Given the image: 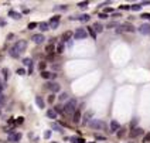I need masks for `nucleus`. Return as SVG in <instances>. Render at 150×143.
I'll list each match as a JSON object with an SVG mask.
<instances>
[{
    "mask_svg": "<svg viewBox=\"0 0 150 143\" xmlns=\"http://www.w3.org/2000/svg\"><path fill=\"white\" fill-rule=\"evenodd\" d=\"M133 31H135V27L130 23H123L118 26V33H133Z\"/></svg>",
    "mask_w": 150,
    "mask_h": 143,
    "instance_id": "obj_1",
    "label": "nucleus"
},
{
    "mask_svg": "<svg viewBox=\"0 0 150 143\" xmlns=\"http://www.w3.org/2000/svg\"><path fill=\"white\" fill-rule=\"evenodd\" d=\"M26 48H27V41H26V40H18L17 43L13 45V50H16L18 54H21Z\"/></svg>",
    "mask_w": 150,
    "mask_h": 143,
    "instance_id": "obj_2",
    "label": "nucleus"
},
{
    "mask_svg": "<svg viewBox=\"0 0 150 143\" xmlns=\"http://www.w3.org/2000/svg\"><path fill=\"white\" fill-rule=\"evenodd\" d=\"M86 35H88V33L85 28H78V30H75V33H72V37L75 40H84L86 38Z\"/></svg>",
    "mask_w": 150,
    "mask_h": 143,
    "instance_id": "obj_3",
    "label": "nucleus"
},
{
    "mask_svg": "<svg viewBox=\"0 0 150 143\" xmlns=\"http://www.w3.org/2000/svg\"><path fill=\"white\" fill-rule=\"evenodd\" d=\"M89 126L92 129H103L105 128V123L102 121H98V119H92V121L89 122Z\"/></svg>",
    "mask_w": 150,
    "mask_h": 143,
    "instance_id": "obj_4",
    "label": "nucleus"
},
{
    "mask_svg": "<svg viewBox=\"0 0 150 143\" xmlns=\"http://www.w3.org/2000/svg\"><path fill=\"white\" fill-rule=\"evenodd\" d=\"M75 108H76V99H70L67 102V106H65L67 112H75Z\"/></svg>",
    "mask_w": 150,
    "mask_h": 143,
    "instance_id": "obj_5",
    "label": "nucleus"
},
{
    "mask_svg": "<svg viewBox=\"0 0 150 143\" xmlns=\"http://www.w3.org/2000/svg\"><path fill=\"white\" fill-rule=\"evenodd\" d=\"M139 33L143 35H149L150 34V23H145L139 27Z\"/></svg>",
    "mask_w": 150,
    "mask_h": 143,
    "instance_id": "obj_6",
    "label": "nucleus"
},
{
    "mask_svg": "<svg viewBox=\"0 0 150 143\" xmlns=\"http://www.w3.org/2000/svg\"><path fill=\"white\" fill-rule=\"evenodd\" d=\"M47 88H48V89L53 92V94H55V92H58L60 89H61V87H60L57 82H50V84H47Z\"/></svg>",
    "mask_w": 150,
    "mask_h": 143,
    "instance_id": "obj_7",
    "label": "nucleus"
},
{
    "mask_svg": "<svg viewBox=\"0 0 150 143\" xmlns=\"http://www.w3.org/2000/svg\"><path fill=\"white\" fill-rule=\"evenodd\" d=\"M109 128H110V130H109V132H112V133H115V132H118V130L120 129V125L118 123V121H110V123H109Z\"/></svg>",
    "mask_w": 150,
    "mask_h": 143,
    "instance_id": "obj_8",
    "label": "nucleus"
},
{
    "mask_svg": "<svg viewBox=\"0 0 150 143\" xmlns=\"http://www.w3.org/2000/svg\"><path fill=\"white\" fill-rule=\"evenodd\" d=\"M31 40H33V41H34L35 44H41V43H44V40H45V37L43 34H34L33 35V37H31Z\"/></svg>",
    "mask_w": 150,
    "mask_h": 143,
    "instance_id": "obj_9",
    "label": "nucleus"
},
{
    "mask_svg": "<svg viewBox=\"0 0 150 143\" xmlns=\"http://www.w3.org/2000/svg\"><path fill=\"white\" fill-rule=\"evenodd\" d=\"M140 135H143V129H142V128H135V129L130 130V138L132 139L137 138V136H140Z\"/></svg>",
    "mask_w": 150,
    "mask_h": 143,
    "instance_id": "obj_10",
    "label": "nucleus"
},
{
    "mask_svg": "<svg viewBox=\"0 0 150 143\" xmlns=\"http://www.w3.org/2000/svg\"><path fill=\"white\" fill-rule=\"evenodd\" d=\"M20 139H21V133H11L9 136V140L10 142H13V143H17Z\"/></svg>",
    "mask_w": 150,
    "mask_h": 143,
    "instance_id": "obj_11",
    "label": "nucleus"
},
{
    "mask_svg": "<svg viewBox=\"0 0 150 143\" xmlns=\"http://www.w3.org/2000/svg\"><path fill=\"white\" fill-rule=\"evenodd\" d=\"M41 77L44 79H50V78H55L57 74H53V72H48V71H41Z\"/></svg>",
    "mask_w": 150,
    "mask_h": 143,
    "instance_id": "obj_12",
    "label": "nucleus"
},
{
    "mask_svg": "<svg viewBox=\"0 0 150 143\" xmlns=\"http://www.w3.org/2000/svg\"><path fill=\"white\" fill-rule=\"evenodd\" d=\"M72 38V31H65L64 34H62V41L61 43H65V41H70Z\"/></svg>",
    "mask_w": 150,
    "mask_h": 143,
    "instance_id": "obj_13",
    "label": "nucleus"
},
{
    "mask_svg": "<svg viewBox=\"0 0 150 143\" xmlns=\"http://www.w3.org/2000/svg\"><path fill=\"white\" fill-rule=\"evenodd\" d=\"M72 121H74V123H79V121H81V112H79V111H75V112H74Z\"/></svg>",
    "mask_w": 150,
    "mask_h": 143,
    "instance_id": "obj_14",
    "label": "nucleus"
},
{
    "mask_svg": "<svg viewBox=\"0 0 150 143\" xmlns=\"http://www.w3.org/2000/svg\"><path fill=\"white\" fill-rule=\"evenodd\" d=\"M35 104H37V106H38V108H44V101H43V98H41V96H35Z\"/></svg>",
    "mask_w": 150,
    "mask_h": 143,
    "instance_id": "obj_15",
    "label": "nucleus"
},
{
    "mask_svg": "<svg viewBox=\"0 0 150 143\" xmlns=\"http://www.w3.org/2000/svg\"><path fill=\"white\" fill-rule=\"evenodd\" d=\"M89 18H91L89 14H81L79 17H76V20H79V21H82V23H86V21H89Z\"/></svg>",
    "mask_w": 150,
    "mask_h": 143,
    "instance_id": "obj_16",
    "label": "nucleus"
},
{
    "mask_svg": "<svg viewBox=\"0 0 150 143\" xmlns=\"http://www.w3.org/2000/svg\"><path fill=\"white\" fill-rule=\"evenodd\" d=\"M92 30L95 31V33H96V31H98V33H101V31L103 30V26H102L101 23H95V24H93V27H92Z\"/></svg>",
    "mask_w": 150,
    "mask_h": 143,
    "instance_id": "obj_17",
    "label": "nucleus"
},
{
    "mask_svg": "<svg viewBox=\"0 0 150 143\" xmlns=\"http://www.w3.org/2000/svg\"><path fill=\"white\" fill-rule=\"evenodd\" d=\"M9 16H10V17H13V18H16V20L21 18V14L17 13V11H14V10H10V11H9Z\"/></svg>",
    "mask_w": 150,
    "mask_h": 143,
    "instance_id": "obj_18",
    "label": "nucleus"
},
{
    "mask_svg": "<svg viewBox=\"0 0 150 143\" xmlns=\"http://www.w3.org/2000/svg\"><path fill=\"white\" fill-rule=\"evenodd\" d=\"M38 27H40V30H41V31H47V30H50L48 23H45V21H41L40 24H38Z\"/></svg>",
    "mask_w": 150,
    "mask_h": 143,
    "instance_id": "obj_19",
    "label": "nucleus"
},
{
    "mask_svg": "<svg viewBox=\"0 0 150 143\" xmlns=\"http://www.w3.org/2000/svg\"><path fill=\"white\" fill-rule=\"evenodd\" d=\"M47 116H48L50 119H57V113L54 112V109H48V111H47Z\"/></svg>",
    "mask_w": 150,
    "mask_h": 143,
    "instance_id": "obj_20",
    "label": "nucleus"
},
{
    "mask_svg": "<svg viewBox=\"0 0 150 143\" xmlns=\"http://www.w3.org/2000/svg\"><path fill=\"white\" fill-rule=\"evenodd\" d=\"M91 116H92V112H88V113H85V115H84V123H85V125L92 121V119H91Z\"/></svg>",
    "mask_w": 150,
    "mask_h": 143,
    "instance_id": "obj_21",
    "label": "nucleus"
},
{
    "mask_svg": "<svg viewBox=\"0 0 150 143\" xmlns=\"http://www.w3.org/2000/svg\"><path fill=\"white\" fill-rule=\"evenodd\" d=\"M23 64L26 65V67H28V68H33V61H31L30 58H24V60H23Z\"/></svg>",
    "mask_w": 150,
    "mask_h": 143,
    "instance_id": "obj_22",
    "label": "nucleus"
},
{
    "mask_svg": "<svg viewBox=\"0 0 150 143\" xmlns=\"http://www.w3.org/2000/svg\"><path fill=\"white\" fill-rule=\"evenodd\" d=\"M58 99L61 101V102H64V101H68V94H67V92H62V94H60Z\"/></svg>",
    "mask_w": 150,
    "mask_h": 143,
    "instance_id": "obj_23",
    "label": "nucleus"
},
{
    "mask_svg": "<svg viewBox=\"0 0 150 143\" xmlns=\"http://www.w3.org/2000/svg\"><path fill=\"white\" fill-rule=\"evenodd\" d=\"M9 54H10V57H13V58H18V55H20V54L16 51V50H13V48H10Z\"/></svg>",
    "mask_w": 150,
    "mask_h": 143,
    "instance_id": "obj_24",
    "label": "nucleus"
},
{
    "mask_svg": "<svg viewBox=\"0 0 150 143\" xmlns=\"http://www.w3.org/2000/svg\"><path fill=\"white\" fill-rule=\"evenodd\" d=\"M64 50H65V45H64V43H60L57 45V52H60V54H61V52H64Z\"/></svg>",
    "mask_w": 150,
    "mask_h": 143,
    "instance_id": "obj_25",
    "label": "nucleus"
},
{
    "mask_svg": "<svg viewBox=\"0 0 150 143\" xmlns=\"http://www.w3.org/2000/svg\"><path fill=\"white\" fill-rule=\"evenodd\" d=\"M54 50H55V47H54V44H48V45L45 47V51H47V52H53Z\"/></svg>",
    "mask_w": 150,
    "mask_h": 143,
    "instance_id": "obj_26",
    "label": "nucleus"
},
{
    "mask_svg": "<svg viewBox=\"0 0 150 143\" xmlns=\"http://www.w3.org/2000/svg\"><path fill=\"white\" fill-rule=\"evenodd\" d=\"M70 140H71V143H84L82 139H78V138H71Z\"/></svg>",
    "mask_w": 150,
    "mask_h": 143,
    "instance_id": "obj_27",
    "label": "nucleus"
},
{
    "mask_svg": "<svg viewBox=\"0 0 150 143\" xmlns=\"http://www.w3.org/2000/svg\"><path fill=\"white\" fill-rule=\"evenodd\" d=\"M45 67H47V64H45L44 61H41L40 64H38V69L40 71H45Z\"/></svg>",
    "mask_w": 150,
    "mask_h": 143,
    "instance_id": "obj_28",
    "label": "nucleus"
},
{
    "mask_svg": "<svg viewBox=\"0 0 150 143\" xmlns=\"http://www.w3.org/2000/svg\"><path fill=\"white\" fill-rule=\"evenodd\" d=\"M129 9H132L133 11H137V10H140V9H142V6H140V4H133V6H130Z\"/></svg>",
    "mask_w": 150,
    "mask_h": 143,
    "instance_id": "obj_29",
    "label": "nucleus"
},
{
    "mask_svg": "<svg viewBox=\"0 0 150 143\" xmlns=\"http://www.w3.org/2000/svg\"><path fill=\"white\" fill-rule=\"evenodd\" d=\"M51 128H53V129H55L57 132H62L61 126H60V125H57V123H53V125H51Z\"/></svg>",
    "mask_w": 150,
    "mask_h": 143,
    "instance_id": "obj_30",
    "label": "nucleus"
},
{
    "mask_svg": "<svg viewBox=\"0 0 150 143\" xmlns=\"http://www.w3.org/2000/svg\"><path fill=\"white\" fill-rule=\"evenodd\" d=\"M88 1H81V3H78V7H81V9H85V7H88Z\"/></svg>",
    "mask_w": 150,
    "mask_h": 143,
    "instance_id": "obj_31",
    "label": "nucleus"
},
{
    "mask_svg": "<svg viewBox=\"0 0 150 143\" xmlns=\"http://www.w3.org/2000/svg\"><path fill=\"white\" fill-rule=\"evenodd\" d=\"M3 75H4V79H9L10 74H9V69L7 68H3Z\"/></svg>",
    "mask_w": 150,
    "mask_h": 143,
    "instance_id": "obj_32",
    "label": "nucleus"
},
{
    "mask_svg": "<svg viewBox=\"0 0 150 143\" xmlns=\"http://www.w3.org/2000/svg\"><path fill=\"white\" fill-rule=\"evenodd\" d=\"M54 112L55 113H64V109H62L61 106H55V108H54Z\"/></svg>",
    "mask_w": 150,
    "mask_h": 143,
    "instance_id": "obj_33",
    "label": "nucleus"
},
{
    "mask_svg": "<svg viewBox=\"0 0 150 143\" xmlns=\"http://www.w3.org/2000/svg\"><path fill=\"white\" fill-rule=\"evenodd\" d=\"M58 21H60V16H53L51 20H50V23H58Z\"/></svg>",
    "mask_w": 150,
    "mask_h": 143,
    "instance_id": "obj_34",
    "label": "nucleus"
},
{
    "mask_svg": "<svg viewBox=\"0 0 150 143\" xmlns=\"http://www.w3.org/2000/svg\"><path fill=\"white\" fill-rule=\"evenodd\" d=\"M38 26V24H37V23H28V30H33V28H35V27Z\"/></svg>",
    "mask_w": 150,
    "mask_h": 143,
    "instance_id": "obj_35",
    "label": "nucleus"
},
{
    "mask_svg": "<svg viewBox=\"0 0 150 143\" xmlns=\"http://www.w3.org/2000/svg\"><path fill=\"white\" fill-rule=\"evenodd\" d=\"M88 31H89V34L92 35V38H93V40L96 38V34H95V31L92 30V27H89V28H88Z\"/></svg>",
    "mask_w": 150,
    "mask_h": 143,
    "instance_id": "obj_36",
    "label": "nucleus"
},
{
    "mask_svg": "<svg viewBox=\"0 0 150 143\" xmlns=\"http://www.w3.org/2000/svg\"><path fill=\"white\" fill-rule=\"evenodd\" d=\"M146 142H150V133L145 135V138H143V143H146Z\"/></svg>",
    "mask_w": 150,
    "mask_h": 143,
    "instance_id": "obj_37",
    "label": "nucleus"
},
{
    "mask_svg": "<svg viewBox=\"0 0 150 143\" xmlns=\"http://www.w3.org/2000/svg\"><path fill=\"white\" fill-rule=\"evenodd\" d=\"M17 74L18 75H26V69H24V68H18L17 69Z\"/></svg>",
    "mask_w": 150,
    "mask_h": 143,
    "instance_id": "obj_38",
    "label": "nucleus"
},
{
    "mask_svg": "<svg viewBox=\"0 0 150 143\" xmlns=\"http://www.w3.org/2000/svg\"><path fill=\"white\" fill-rule=\"evenodd\" d=\"M54 99H55V95H54V94H53V95H50V96H48V102H50V104H53V102H54Z\"/></svg>",
    "mask_w": 150,
    "mask_h": 143,
    "instance_id": "obj_39",
    "label": "nucleus"
},
{
    "mask_svg": "<svg viewBox=\"0 0 150 143\" xmlns=\"http://www.w3.org/2000/svg\"><path fill=\"white\" fill-rule=\"evenodd\" d=\"M136 125H137V119H133V121L130 122V128H135Z\"/></svg>",
    "mask_w": 150,
    "mask_h": 143,
    "instance_id": "obj_40",
    "label": "nucleus"
},
{
    "mask_svg": "<svg viewBox=\"0 0 150 143\" xmlns=\"http://www.w3.org/2000/svg\"><path fill=\"white\" fill-rule=\"evenodd\" d=\"M50 136H51V130H47V132L44 133V138H45V139H48Z\"/></svg>",
    "mask_w": 150,
    "mask_h": 143,
    "instance_id": "obj_41",
    "label": "nucleus"
},
{
    "mask_svg": "<svg viewBox=\"0 0 150 143\" xmlns=\"http://www.w3.org/2000/svg\"><path fill=\"white\" fill-rule=\"evenodd\" d=\"M23 122H24V118H17V121H16V123H23Z\"/></svg>",
    "mask_w": 150,
    "mask_h": 143,
    "instance_id": "obj_42",
    "label": "nucleus"
},
{
    "mask_svg": "<svg viewBox=\"0 0 150 143\" xmlns=\"http://www.w3.org/2000/svg\"><path fill=\"white\" fill-rule=\"evenodd\" d=\"M3 102H4V95H3V94H0V105L3 104Z\"/></svg>",
    "mask_w": 150,
    "mask_h": 143,
    "instance_id": "obj_43",
    "label": "nucleus"
},
{
    "mask_svg": "<svg viewBox=\"0 0 150 143\" xmlns=\"http://www.w3.org/2000/svg\"><path fill=\"white\" fill-rule=\"evenodd\" d=\"M99 17H101V18H108L109 16H108V14H105V13H101V14H99Z\"/></svg>",
    "mask_w": 150,
    "mask_h": 143,
    "instance_id": "obj_44",
    "label": "nucleus"
},
{
    "mask_svg": "<svg viewBox=\"0 0 150 143\" xmlns=\"http://www.w3.org/2000/svg\"><path fill=\"white\" fill-rule=\"evenodd\" d=\"M140 17H142V18H150V14H147V13H145V14H142Z\"/></svg>",
    "mask_w": 150,
    "mask_h": 143,
    "instance_id": "obj_45",
    "label": "nucleus"
},
{
    "mask_svg": "<svg viewBox=\"0 0 150 143\" xmlns=\"http://www.w3.org/2000/svg\"><path fill=\"white\" fill-rule=\"evenodd\" d=\"M112 11H113V10H112V9H109V7H108V9H105V14H108V13H112Z\"/></svg>",
    "mask_w": 150,
    "mask_h": 143,
    "instance_id": "obj_46",
    "label": "nucleus"
},
{
    "mask_svg": "<svg viewBox=\"0 0 150 143\" xmlns=\"http://www.w3.org/2000/svg\"><path fill=\"white\" fill-rule=\"evenodd\" d=\"M0 26H6V20H3V18H0Z\"/></svg>",
    "mask_w": 150,
    "mask_h": 143,
    "instance_id": "obj_47",
    "label": "nucleus"
},
{
    "mask_svg": "<svg viewBox=\"0 0 150 143\" xmlns=\"http://www.w3.org/2000/svg\"><path fill=\"white\" fill-rule=\"evenodd\" d=\"M57 9H60V10H67V6H58Z\"/></svg>",
    "mask_w": 150,
    "mask_h": 143,
    "instance_id": "obj_48",
    "label": "nucleus"
},
{
    "mask_svg": "<svg viewBox=\"0 0 150 143\" xmlns=\"http://www.w3.org/2000/svg\"><path fill=\"white\" fill-rule=\"evenodd\" d=\"M150 4V1H143V3H140V6H147Z\"/></svg>",
    "mask_w": 150,
    "mask_h": 143,
    "instance_id": "obj_49",
    "label": "nucleus"
},
{
    "mask_svg": "<svg viewBox=\"0 0 150 143\" xmlns=\"http://www.w3.org/2000/svg\"><path fill=\"white\" fill-rule=\"evenodd\" d=\"M116 26V23H110V24H108V28H109V27H115Z\"/></svg>",
    "mask_w": 150,
    "mask_h": 143,
    "instance_id": "obj_50",
    "label": "nucleus"
},
{
    "mask_svg": "<svg viewBox=\"0 0 150 143\" xmlns=\"http://www.w3.org/2000/svg\"><path fill=\"white\" fill-rule=\"evenodd\" d=\"M118 136H119V138H120V136H123V130H122V129H120V132H118Z\"/></svg>",
    "mask_w": 150,
    "mask_h": 143,
    "instance_id": "obj_51",
    "label": "nucleus"
},
{
    "mask_svg": "<svg viewBox=\"0 0 150 143\" xmlns=\"http://www.w3.org/2000/svg\"><path fill=\"white\" fill-rule=\"evenodd\" d=\"M129 7H130V6H128V4H125V6H122V9H123V10H128Z\"/></svg>",
    "mask_w": 150,
    "mask_h": 143,
    "instance_id": "obj_52",
    "label": "nucleus"
},
{
    "mask_svg": "<svg viewBox=\"0 0 150 143\" xmlns=\"http://www.w3.org/2000/svg\"><path fill=\"white\" fill-rule=\"evenodd\" d=\"M1 89H3V85H1V84H0V92H1Z\"/></svg>",
    "mask_w": 150,
    "mask_h": 143,
    "instance_id": "obj_53",
    "label": "nucleus"
}]
</instances>
